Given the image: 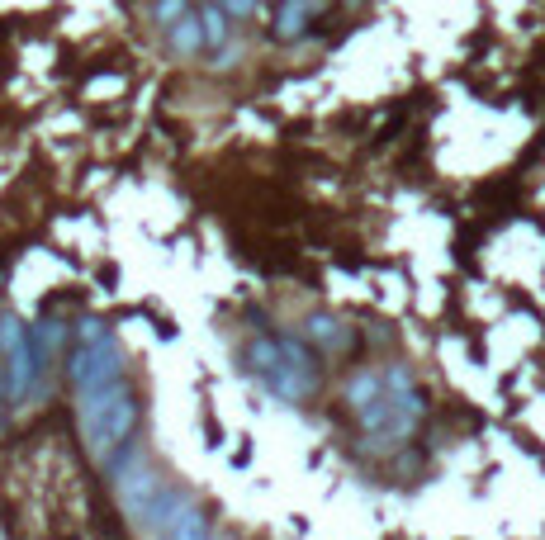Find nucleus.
Here are the masks:
<instances>
[{"label": "nucleus", "mask_w": 545, "mask_h": 540, "mask_svg": "<svg viewBox=\"0 0 545 540\" xmlns=\"http://www.w3.org/2000/svg\"><path fill=\"white\" fill-rule=\"evenodd\" d=\"M81 432H86V446L100 465H109L124 446H133V432H138V394L128 379H109L91 394H81Z\"/></svg>", "instance_id": "nucleus-1"}, {"label": "nucleus", "mask_w": 545, "mask_h": 540, "mask_svg": "<svg viewBox=\"0 0 545 540\" xmlns=\"http://www.w3.org/2000/svg\"><path fill=\"white\" fill-rule=\"evenodd\" d=\"M0 356H5V394L24 398L38 375V365H43V356H38L34 337H29V327L19 323V318H0Z\"/></svg>", "instance_id": "nucleus-2"}, {"label": "nucleus", "mask_w": 545, "mask_h": 540, "mask_svg": "<svg viewBox=\"0 0 545 540\" xmlns=\"http://www.w3.org/2000/svg\"><path fill=\"white\" fill-rule=\"evenodd\" d=\"M143 522L152 531H162V536H209V522H204L200 503L190 493H181L176 484H162V493H157V503H152V512H147Z\"/></svg>", "instance_id": "nucleus-3"}, {"label": "nucleus", "mask_w": 545, "mask_h": 540, "mask_svg": "<svg viewBox=\"0 0 545 540\" xmlns=\"http://www.w3.org/2000/svg\"><path fill=\"white\" fill-rule=\"evenodd\" d=\"M309 15H313L309 0H280V10H275V38H280V43L304 38V29H309Z\"/></svg>", "instance_id": "nucleus-4"}, {"label": "nucleus", "mask_w": 545, "mask_h": 540, "mask_svg": "<svg viewBox=\"0 0 545 540\" xmlns=\"http://www.w3.org/2000/svg\"><path fill=\"white\" fill-rule=\"evenodd\" d=\"M247 365H252L261 379L275 375V370L285 365V346H280V337H256V342L247 346Z\"/></svg>", "instance_id": "nucleus-5"}, {"label": "nucleus", "mask_w": 545, "mask_h": 540, "mask_svg": "<svg viewBox=\"0 0 545 540\" xmlns=\"http://www.w3.org/2000/svg\"><path fill=\"white\" fill-rule=\"evenodd\" d=\"M309 342H318L323 351H346V346H351V327H342L337 318L318 313V318H309Z\"/></svg>", "instance_id": "nucleus-6"}, {"label": "nucleus", "mask_w": 545, "mask_h": 540, "mask_svg": "<svg viewBox=\"0 0 545 540\" xmlns=\"http://www.w3.org/2000/svg\"><path fill=\"white\" fill-rule=\"evenodd\" d=\"M204 43H209V38H204V19L200 15H181L176 19V24H171V48H176V53H200Z\"/></svg>", "instance_id": "nucleus-7"}, {"label": "nucleus", "mask_w": 545, "mask_h": 540, "mask_svg": "<svg viewBox=\"0 0 545 540\" xmlns=\"http://www.w3.org/2000/svg\"><path fill=\"white\" fill-rule=\"evenodd\" d=\"M380 394H384V375H370V370H365V375H356L351 384H346V398H351L356 408H365L370 398H380Z\"/></svg>", "instance_id": "nucleus-8"}, {"label": "nucleus", "mask_w": 545, "mask_h": 540, "mask_svg": "<svg viewBox=\"0 0 545 540\" xmlns=\"http://www.w3.org/2000/svg\"><path fill=\"white\" fill-rule=\"evenodd\" d=\"M204 38H209V43H228V10H223V5H209V10H204Z\"/></svg>", "instance_id": "nucleus-9"}, {"label": "nucleus", "mask_w": 545, "mask_h": 540, "mask_svg": "<svg viewBox=\"0 0 545 540\" xmlns=\"http://www.w3.org/2000/svg\"><path fill=\"white\" fill-rule=\"evenodd\" d=\"M29 337H34V346H38V356L48 360L62 346V327L57 323H38V327H29Z\"/></svg>", "instance_id": "nucleus-10"}, {"label": "nucleus", "mask_w": 545, "mask_h": 540, "mask_svg": "<svg viewBox=\"0 0 545 540\" xmlns=\"http://www.w3.org/2000/svg\"><path fill=\"white\" fill-rule=\"evenodd\" d=\"M181 15H190V0H157V19L162 24H176Z\"/></svg>", "instance_id": "nucleus-11"}, {"label": "nucleus", "mask_w": 545, "mask_h": 540, "mask_svg": "<svg viewBox=\"0 0 545 540\" xmlns=\"http://www.w3.org/2000/svg\"><path fill=\"white\" fill-rule=\"evenodd\" d=\"M218 5H223L228 15H252L256 10V0H218Z\"/></svg>", "instance_id": "nucleus-12"}]
</instances>
